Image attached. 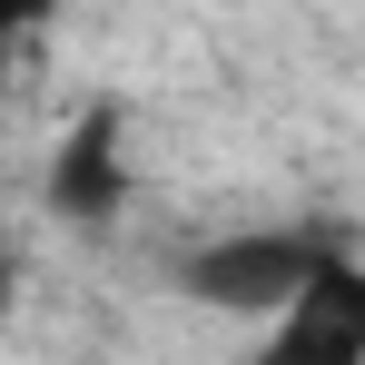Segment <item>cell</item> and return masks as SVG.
Returning <instances> with one entry per match:
<instances>
[{"label":"cell","mask_w":365,"mask_h":365,"mask_svg":"<svg viewBox=\"0 0 365 365\" xmlns=\"http://www.w3.org/2000/svg\"><path fill=\"white\" fill-rule=\"evenodd\" d=\"M50 197H60V217H89V227H109V207H119V148H109V119H89V128L60 148V168H50Z\"/></svg>","instance_id":"obj_3"},{"label":"cell","mask_w":365,"mask_h":365,"mask_svg":"<svg viewBox=\"0 0 365 365\" xmlns=\"http://www.w3.org/2000/svg\"><path fill=\"white\" fill-rule=\"evenodd\" d=\"M326 257L336 237H316V227H237V237H207L178 257V297L217 306V316H287Z\"/></svg>","instance_id":"obj_1"},{"label":"cell","mask_w":365,"mask_h":365,"mask_svg":"<svg viewBox=\"0 0 365 365\" xmlns=\"http://www.w3.org/2000/svg\"><path fill=\"white\" fill-rule=\"evenodd\" d=\"M257 365H365V257H326L287 316H267Z\"/></svg>","instance_id":"obj_2"},{"label":"cell","mask_w":365,"mask_h":365,"mask_svg":"<svg viewBox=\"0 0 365 365\" xmlns=\"http://www.w3.org/2000/svg\"><path fill=\"white\" fill-rule=\"evenodd\" d=\"M50 10H60V0H10V30H40Z\"/></svg>","instance_id":"obj_4"}]
</instances>
